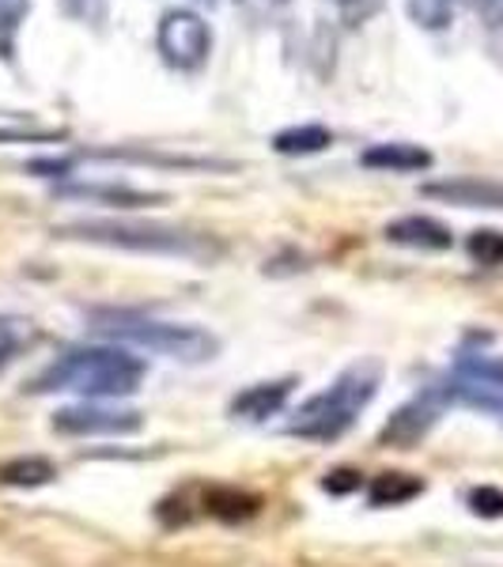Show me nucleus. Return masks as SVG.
Here are the masks:
<instances>
[{
  "mask_svg": "<svg viewBox=\"0 0 503 567\" xmlns=\"http://www.w3.org/2000/svg\"><path fill=\"white\" fill-rule=\"evenodd\" d=\"M144 368L141 355L125 344H95V349H69L65 355L34 379V393H84V398H130L141 390Z\"/></svg>",
  "mask_w": 503,
  "mask_h": 567,
  "instance_id": "f257e3e1",
  "label": "nucleus"
},
{
  "mask_svg": "<svg viewBox=\"0 0 503 567\" xmlns=\"http://www.w3.org/2000/svg\"><path fill=\"white\" fill-rule=\"evenodd\" d=\"M379 382H382V371L374 360L352 363V368L337 374L322 393H315V398H307L304 405H299L296 420H291L285 432L291 439H307V443H333V439H341L349 432L356 424V416L374 401Z\"/></svg>",
  "mask_w": 503,
  "mask_h": 567,
  "instance_id": "f03ea898",
  "label": "nucleus"
},
{
  "mask_svg": "<svg viewBox=\"0 0 503 567\" xmlns=\"http://www.w3.org/2000/svg\"><path fill=\"white\" fill-rule=\"evenodd\" d=\"M65 239H84L130 254H167V258H216L219 246L205 235L178 231L163 224H130V219H84V224L58 227Z\"/></svg>",
  "mask_w": 503,
  "mask_h": 567,
  "instance_id": "7ed1b4c3",
  "label": "nucleus"
},
{
  "mask_svg": "<svg viewBox=\"0 0 503 567\" xmlns=\"http://www.w3.org/2000/svg\"><path fill=\"white\" fill-rule=\"evenodd\" d=\"M99 333L114 337L117 344L148 349L182 363H205L219 352V341L208 329L194 322H163V318H141V315H106L99 318Z\"/></svg>",
  "mask_w": 503,
  "mask_h": 567,
  "instance_id": "20e7f679",
  "label": "nucleus"
},
{
  "mask_svg": "<svg viewBox=\"0 0 503 567\" xmlns=\"http://www.w3.org/2000/svg\"><path fill=\"white\" fill-rule=\"evenodd\" d=\"M155 50L178 72H197L213 53V31L189 8H171L167 16L155 27Z\"/></svg>",
  "mask_w": 503,
  "mask_h": 567,
  "instance_id": "39448f33",
  "label": "nucleus"
},
{
  "mask_svg": "<svg viewBox=\"0 0 503 567\" xmlns=\"http://www.w3.org/2000/svg\"><path fill=\"white\" fill-rule=\"evenodd\" d=\"M446 393L451 401L503 420V355L462 352L454 363V379L446 382Z\"/></svg>",
  "mask_w": 503,
  "mask_h": 567,
  "instance_id": "423d86ee",
  "label": "nucleus"
},
{
  "mask_svg": "<svg viewBox=\"0 0 503 567\" xmlns=\"http://www.w3.org/2000/svg\"><path fill=\"white\" fill-rule=\"evenodd\" d=\"M446 405H451L446 382H435V386L420 390L413 401H406V405H401L398 413L382 424L379 443L382 446H401V451H406V446H417L420 439L439 424V416H443Z\"/></svg>",
  "mask_w": 503,
  "mask_h": 567,
  "instance_id": "0eeeda50",
  "label": "nucleus"
},
{
  "mask_svg": "<svg viewBox=\"0 0 503 567\" xmlns=\"http://www.w3.org/2000/svg\"><path fill=\"white\" fill-rule=\"evenodd\" d=\"M141 413L106 405H72L53 416V432L61 435H133L141 432Z\"/></svg>",
  "mask_w": 503,
  "mask_h": 567,
  "instance_id": "6e6552de",
  "label": "nucleus"
},
{
  "mask_svg": "<svg viewBox=\"0 0 503 567\" xmlns=\"http://www.w3.org/2000/svg\"><path fill=\"white\" fill-rule=\"evenodd\" d=\"M420 194L443 200V205L459 208H503V182L496 178H443V182H424Z\"/></svg>",
  "mask_w": 503,
  "mask_h": 567,
  "instance_id": "1a4fd4ad",
  "label": "nucleus"
},
{
  "mask_svg": "<svg viewBox=\"0 0 503 567\" xmlns=\"http://www.w3.org/2000/svg\"><path fill=\"white\" fill-rule=\"evenodd\" d=\"M387 239L409 250H451L454 235L446 224H439L432 216H401L394 224H387Z\"/></svg>",
  "mask_w": 503,
  "mask_h": 567,
  "instance_id": "9d476101",
  "label": "nucleus"
},
{
  "mask_svg": "<svg viewBox=\"0 0 503 567\" xmlns=\"http://www.w3.org/2000/svg\"><path fill=\"white\" fill-rule=\"evenodd\" d=\"M291 390H296V379L254 382V386H246L243 393H235L232 398V413L243 416V420H269L288 405Z\"/></svg>",
  "mask_w": 503,
  "mask_h": 567,
  "instance_id": "9b49d317",
  "label": "nucleus"
},
{
  "mask_svg": "<svg viewBox=\"0 0 503 567\" xmlns=\"http://www.w3.org/2000/svg\"><path fill=\"white\" fill-rule=\"evenodd\" d=\"M360 163H363L368 171H390V175H413V171H428V167H432V152L420 148V144L390 141V144H371V148L360 155Z\"/></svg>",
  "mask_w": 503,
  "mask_h": 567,
  "instance_id": "f8f14e48",
  "label": "nucleus"
},
{
  "mask_svg": "<svg viewBox=\"0 0 503 567\" xmlns=\"http://www.w3.org/2000/svg\"><path fill=\"white\" fill-rule=\"evenodd\" d=\"M420 492H424V481L413 473H379L368 488V503L371 507H401V503L417 499Z\"/></svg>",
  "mask_w": 503,
  "mask_h": 567,
  "instance_id": "ddd939ff",
  "label": "nucleus"
},
{
  "mask_svg": "<svg viewBox=\"0 0 503 567\" xmlns=\"http://www.w3.org/2000/svg\"><path fill=\"white\" fill-rule=\"evenodd\" d=\"M61 197L106 200V205H117V208H141V205H160V200H167L163 194H144V189H130V186H65Z\"/></svg>",
  "mask_w": 503,
  "mask_h": 567,
  "instance_id": "4468645a",
  "label": "nucleus"
},
{
  "mask_svg": "<svg viewBox=\"0 0 503 567\" xmlns=\"http://www.w3.org/2000/svg\"><path fill=\"white\" fill-rule=\"evenodd\" d=\"M333 144V133L326 125H291V130H280L273 136V152L280 155H315L326 152Z\"/></svg>",
  "mask_w": 503,
  "mask_h": 567,
  "instance_id": "2eb2a0df",
  "label": "nucleus"
},
{
  "mask_svg": "<svg viewBox=\"0 0 503 567\" xmlns=\"http://www.w3.org/2000/svg\"><path fill=\"white\" fill-rule=\"evenodd\" d=\"M58 477V470H53L50 458H12L0 465V484H8V488H42V484H50Z\"/></svg>",
  "mask_w": 503,
  "mask_h": 567,
  "instance_id": "dca6fc26",
  "label": "nucleus"
},
{
  "mask_svg": "<svg viewBox=\"0 0 503 567\" xmlns=\"http://www.w3.org/2000/svg\"><path fill=\"white\" fill-rule=\"evenodd\" d=\"M27 0H0V58H16V39H20V27L27 20Z\"/></svg>",
  "mask_w": 503,
  "mask_h": 567,
  "instance_id": "f3484780",
  "label": "nucleus"
},
{
  "mask_svg": "<svg viewBox=\"0 0 503 567\" xmlns=\"http://www.w3.org/2000/svg\"><path fill=\"white\" fill-rule=\"evenodd\" d=\"M465 250H470V258L484 265V269H500L503 265V231H496V227H481V231L470 235Z\"/></svg>",
  "mask_w": 503,
  "mask_h": 567,
  "instance_id": "a211bd4d",
  "label": "nucleus"
},
{
  "mask_svg": "<svg viewBox=\"0 0 503 567\" xmlns=\"http://www.w3.org/2000/svg\"><path fill=\"white\" fill-rule=\"evenodd\" d=\"M454 16V0H409V20L424 31H443L451 27Z\"/></svg>",
  "mask_w": 503,
  "mask_h": 567,
  "instance_id": "6ab92c4d",
  "label": "nucleus"
},
{
  "mask_svg": "<svg viewBox=\"0 0 503 567\" xmlns=\"http://www.w3.org/2000/svg\"><path fill=\"white\" fill-rule=\"evenodd\" d=\"M337 8V20L345 27H360L368 23L374 12H382V0H329Z\"/></svg>",
  "mask_w": 503,
  "mask_h": 567,
  "instance_id": "aec40b11",
  "label": "nucleus"
},
{
  "mask_svg": "<svg viewBox=\"0 0 503 567\" xmlns=\"http://www.w3.org/2000/svg\"><path fill=\"white\" fill-rule=\"evenodd\" d=\"M465 503H470V511L481 518H503V488L481 484V488H473L470 496H465Z\"/></svg>",
  "mask_w": 503,
  "mask_h": 567,
  "instance_id": "412c9836",
  "label": "nucleus"
},
{
  "mask_svg": "<svg viewBox=\"0 0 503 567\" xmlns=\"http://www.w3.org/2000/svg\"><path fill=\"white\" fill-rule=\"evenodd\" d=\"M235 4L243 8L250 20H258V23H273V20H280V16L288 12V4L291 0H235Z\"/></svg>",
  "mask_w": 503,
  "mask_h": 567,
  "instance_id": "4be33fe9",
  "label": "nucleus"
},
{
  "mask_svg": "<svg viewBox=\"0 0 503 567\" xmlns=\"http://www.w3.org/2000/svg\"><path fill=\"white\" fill-rule=\"evenodd\" d=\"M69 167H72L69 159H34L27 171L39 175V178H61V175H69Z\"/></svg>",
  "mask_w": 503,
  "mask_h": 567,
  "instance_id": "5701e85b",
  "label": "nucleus"
},
{
  "mask_svg": "<svg viewBox=\"0 0 503 567\" xmlns=\"http://www.w3.org/2000/svg\"><path fill=\"white\" fill-rule=\"evenodd\" d=\"M470 4L489 27H503V0H470Z\"/></svg>",
  "mask_w": 503,
  "mask_h": 567,
  "instance_id": "b1692460",
  "label": "nucleus"
}]
</instances>
